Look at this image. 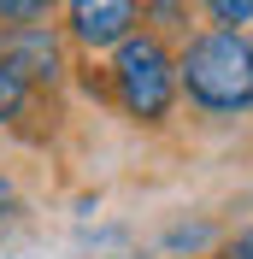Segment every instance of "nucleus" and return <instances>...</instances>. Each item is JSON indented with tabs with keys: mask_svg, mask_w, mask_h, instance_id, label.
Masks as SVG:
<instances>
[{
	"mask_svg": "<svg viewBox=\"0 0 253 259\" xmlns=\"http://www.w3.org/2000/svg\"><path fill=\"white\" fill-rule=\"evenodd\" d=\"M224 259H253V230H241V236H236V242H230V247H224Z\"/></svg>",
	"mask_w": 253,
	"mask_h": 259,
	"instance_id": "nucleus-8",
	"label": "nucleus"
},
{
	"mask_svg": "<svg viewBox=\"0 0 253 259\" xmlns=\"http://www.w3.org/2000/svg\"><path fill=\"white\" fill-rule=\"evenodd\" d=\"M48 6H53V0H0V18H12V24H35Z\"/></svg>",
	"mask_w": 253,
	"mask_h": 259,
	"instance_id": "nucleus-7",
	"label": "nucleus"
},
{
	"mask_svg": "<svg viewBox=\"0 0 253 259\" xmlns=\"http://www.w3.org/2000/svg\"><path fill=\"white\" fill-rule=\"evenodd\" d=\"M12 212H18V189L0 177V218H12Z\"/></svg>",
	"mask_w": 253,
	"mask_h": 259,
	"instance_id": "nucleus-9",
	"label": "nucleus"
},
{
	"mask_svg": "<svg viewBox=\"0 0 253 259\" xmlns=\"http://www.w3.org/2000/svg\"><path fill=\"white\" fill-rule=\"evenodd\" d=\"M177 89L200 112H253V41L241 30H200L177 59Z\"/></svg>",
	"mask_w": 253,
	"mask_h": 259,
	"instance_id": "nucleus-1",
	"label": "nucleus"
},
{
	"mask_svg": "<svg viewBox=\"0 0 253 259\" xmlns=\"http://www.w3.org/2000/svg\"><path fill=\"white\" fill-rule=\"evenodd\" d=\"M30 89H35V82L24 77V71H18L6 53H0V124H18V118H24V106H30Z\"/></svg>",
	"mask_w": 253,
	"mask_h": 259,
	"instance_id": "nucleus-5",
	"label": "nucleus"
},
{
	"mask_svg": "<svg viewBox=\"0 0 253 259\" xmlns=\"http://www.w3.org/2000/svg\"><path fill=\"white\" fill-rule=\"evenodd\" d=\"M112 89H118V106L142 124H165L177 106V59L165 53L159 35H130L118 41V59H112Z\"/></svg>",
	"mask_w": 253,
	"mask_h": 259,
	"instance_id": "nucleus-2",
	"label": "nucleus"
},
{
	"mask_svg": "<svg viewBox=\"0 0 253 259\" xmlns=\"http://www.w3.org/2000/svg\"><path fill=\"white\" fill-rule=\"evenodd\" d=\"M65 24L82 48H118L142 24V0H65Z\"/></svg>",
	"mask_w": 253,
	"mask_h": 259,
	"instance_id": "nucleus-3",
	"label": "nucleus"
},
{
	"mask_svg": "<svg viewBox=\"0 0 253 259\" xmlns=\"http://www.w3.org/2000/svg\"><path fill=\"white\" fill-rule=\"evenodd\" d=\"M0 53H6V59H12L30 82H53V77H59V41H53L41 24H24V30H12V41H6Z\"/></svg>",
	"mask_w": 253,
	"mask_h": 259,
	"instance_id": "nucleus-4",
	"label": "nucleus"
},
{
	"mask_svg": "<svg viewBox=\"0 0 253 259\" xmlns=\"http://www.w3.org/2000/svg\"><path fill=\"white\" fill-rule=\"evenodd\" d=\"M206 18L218 24V30H241V24H253V0H200Z\"/></svg>",
	"mask_w": 253,
	"mask_h": 259,
	"instance_id": "nucleus-6",
	"label": "nucleus"
}]
</instances>
